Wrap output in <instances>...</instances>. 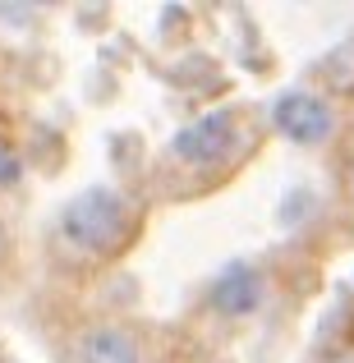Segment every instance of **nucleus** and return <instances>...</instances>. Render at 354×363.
<instances>
[{
	"instance_id": "1",
	"label": "nucleus",
	"mask_w": 354,
	"mask_h": 363,
	"mask_svg": "<svg viewBox=\"0 0 354 363\" xmlns=\"http://www.w3.org/2000/svg\"><path fill=\"white\" fill-rule=\"evenodd\" d=\"M60 235L83 253H111L129 235V203L116 189H83L65 203L60 212Z\"/></svg>"
},
{
	"instance_id": "2",
	"label": "nucleus",
	"mask_w": 354,
	"mask_h": 363,
	"mask_svg": "<svg viewBox=\"0 0 354 363\" xmlns=\"http://www.w3.org/2000/svg\"><path fill=\"white\" fill-rule=\"evenodd\" d=\"M239 143V120L235 111H212V116L194 120L189 129H179L170 138V152L189 166H221Z\"/></svg>"
},
{
	"instance_id": "3",
	"label": "nucleus",
	"mask_w": 354,
	"mask_h": 363,
	"mask_svg": "<svg viewBox=\"0 0 354 363\" xmlns=\"http://www.w3.org/2000/svg\"><path fill=\"white\" fill-rule=\"evenodd\" d=\"M272 120L294 143H322V138H331V124H336L331 106L322 97H313V92H285V97H276Z\"/></svg>"
},
{
	"instance_id": "4",
	"label": "nucleus",
	"mask_w": 354,
	"mask_h": 363,
	"mask_svg": "<svg viewBox=\"0 0 354 363\" xmlns=\"http://www.w3.org/2000/svg\"><path fill=\"white\" fill-rule=\"evenodd\" d=\"M258 299H262V281H258V272L248 262H231L212 281V308L226 313V318H244Z\"/></svg>"
},
{
	"instance_id": "5",
	"label": "nucleus",
	"mask_w": 354,
	"mask_h": 363,
	"mask_svg": "<svg viewBox=\"0 0 354 363\" xmlns=\"http://www.w3.org/2000/svg\"><path fill=\"white\" fill-rule=\"evenodd\" d=\"M83 363H138V340L120 327H97L79 340Z\"/></svg>"
},
{
	"instance_id": "6",
	"label": "nucleus",
	"mask_w": 354,
	"mask_h": 363,
	"mask_svg": "<svg viewBox=\"0 0 354 363\" xmlns=\"http://www.w3.org/2000/svg\"><path fill=\"white\" fill-rule=\"evenodd\" d=\"M14 179H18V157L0 143V184H14Z\"/></svg>"
},
{
	"instance_id": "7",
	"label": "nucleus",
	"mask_w": 354,
	"mask_h": 363,
	"mask_svg": "<svg viewBox=\"0 0 354 363\" xmlns=\"http://www.w3.org/2000/svg\"><path fill=\"white\" fill-rule=\"evenodd\" d=\"M28 14H33L28 5H0V18H28Z\"/></svg>"
},
{
	"instance_id": "8",
	"label": "nucleus",
	"mask_w": 354,
	"mask_h": 363,
	"mask_svg": "<svg viewBox=\"0 0 354 363\" xmlns=\"http://www.w3.org/2000/svg\"><path fill=\"white\" fill-rule=\"evenodd\" d=\"M336 363H354V350H345V354H341V359H336Z\"/></svg>"
}]
</instances>
